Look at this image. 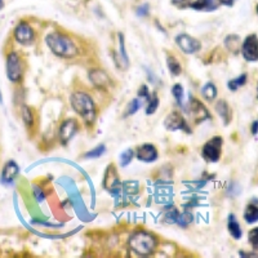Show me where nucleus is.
<instances>
[{"instance_id": "obj_2", "label": "nucleus", "mask_w": 258, "mask_h": 258, "mask_svg": "<svg viewBox=\"0 0 258 258\" xmlns=\"http://www.w3.org/2000/svg\"><path fill=\"white\" fill-rule=\"evenodd\" d=\"M128 245L130 251L134 252L135 255L146 257V256L154 253L155 248L158 245V240L150 232L137 231L129 238Z\"/></svg>"}, {"instance_id": "obj_7", "label": "nucleus", "mask_w": 258, "mask_h": 258, "mask_svg": "<svg viewBox=\"0 0 258 258\" xmlns=\"http://www.w3.org/2000/svg\"><path fill=\"white\" fill-rule=\"evenodd\" d=\"M176 43L180 47L182 51L186 53V55H193V53H196L200 49L201 44L197 39L193 38V36L187 35V34H180L176 38Z\"/></svg>"}, {"instance_id": "obj_32", "label": "nucleus", "mask_w": 258, "mask_h": 258, "mask_svg": "<svg viewBox=\"0 0 258 258\" xmlns=\"http://www.w3.org/2000/svg\"><path fill=\"white\" fill-rule=\"evenodd\" d=\"M178 216H180V212H178L177 209L172 208L171 210H168V212L165 213V218H164L165 222H167V223H176V222H177Z\"/></svg>"}, {"instance_id": "obj_15", "label": "nucleus", "mask_w": 258, "mask_h": 258, "mask_svg": "<svg viewBox=\"0 0 258 258\" xmlns=\"http://www.w3.org/2000/svg\"><path fill=\"white\" fill-rule=\"evenodd\" d=\"M218 0H194L191 1L190 8L200 12H213L218 8Z\"/></svg>"}, {"instance_id": "obj_24", "label": "nucleus", "mask_w": 258, "mask_h": 258, "mask_svg": "<svg viewBox=\"0 0 258 258\" xmlns=\"http://www.w3.org/2000/svg\"><path fill=\"white\" fill-rule=\"evenodd\" d=\"M159 106V98H158V94L156 92H152L151 97H150V100H148V105H147V109H146V114L147 115H151L156 111Z\"/></svg>"}, {"instance_id": "obj_16", "label": "nucleus", "mask_w": 258, "mask_h": 258, "mask_svg": "<svg viewBox=\"0 0 258 258\" xmlns=\"http://www.w3.org/2000/svg\"><path fill=\"white\" fill-rule=\"evenodd\" d=\"M103 186L109 191H115L116 189L120 186V180L119 177H118V174H116V171L114 169L113 165L110 168H107L105 181H103Z\"/></svg>"}, {"instance_id": "obj_11", "label": "nucleus", "mask_w": 258, "mask_h": 258, "mask_svg": "<svg viewBox=\"0 0 258 258\" xmlns=\"http://www.w3.org/2000/svg\"><path fill=\"white\" fill-rule=\"evenodd\" d=\"M77 128H79V126H77L75 119H67L62 123L61 127H60V134L58 135H60V139H61L64 145H66L76 134Z\"/></svg>"}, {"instance_id": "obj_1", "label": "nucleus", "mask_w": 258, "mask_h": 258, "mask_svg": "<svg viewBox=\"0 0 258 258\" xmlns=\"http://www.w3.org/2000/svg\"><path fill=\"white\" fill-rule=\"evenodd\" d=\"M45 43L48 44L49 49L58 57L72 58L77 55V47L75 43L64 34H58V32L49 34L45 38Z\"/></svg>"}, {"instance_id": "obj_20", "label": "nucleus", "mask_w": 258, "mask_h": 258, "mask_svg": "<svg viewBox=\"0 0 258 258\" xmlns=\"http://www.w3.org/2000/svg\"><path fill=\"white\" fill-rule=\"evenodd\" d=\"M225 44L226 47L232 51L234 53L239 51V49H242V42H240V39H239L238 35H229L226 38L225 40Z\"/></svg>"}, {"instance_id": "obj_25", "label": "nucleus", "mask_w": 258, "mask_h": 258, "mask_svg": "<svg viewBox=\"0 0 258 258\" xmlns=\"http://www.w3.org/2000/svg\"><path fill=\"white\" fill-rule=\"evenodd\" d=\"M105 150H106L105 145H100V146H97V147H94L93 150L88 151L87 154L84 155V156L88 159H97V158H100L101 155H103Z\"/></svg>"}, {"instance_id": "obj_9", "label": "nucleus", "mask_w": 258, "mask_h": 258, "mask_svg": "<svg viewBox=\"0 0 258 258\" xmlns=\"http://www.w3.org/2000/svg\"><path fill=\"white\" fill-rule=\"evenodd\" d=\"M189 109H190V115L193 116L195 122L200 123V122H204V120H208L210 118L209 113H208V110L205 109L203 103L200 102L199 100L196 98H194V97H190V101H189Z\"/></svg>"}, {"instance_id": "obj_39", "label": "nucleus", "mask_w": 258, "mask_h": 258, "mask_svg": "<svg viewBox=\"0 0 258 258\" xmlns=\"http://www.w3.org/2000/svg\"><path fill=\"white\" fill-rule=\"evenodd\" d=\"M236 0H218L219 4H222V5H226V6H232L234 4H235Z\"/></svg>"}, {"instance_id": "obj_40", "label": "nucleus", "mask_w": 258, "mask_h": 258, "mask_svg": "<svg viewBox=\"0 0 258 258\" xmlns=\"http://www.w3.org/2000/svg\"><path fill=\"white\" fill-rule=\"evenodd\" d=\"M240 257H257V255H253V253H251V255H249V253H247V252H240Z\"/></svg>"}, {"instance_id": "obj_29", "label": "nucleus", "mask_w": 258, "mask_h": 258, "mask_svg": "<svg viewBox=\"0 0 258 258\" xmlns=\"http://www.w3.org/2000/svg\"><path fill=\"white\" fill-rule=\"evenodd\" d=\"M191 222H193V214H191L190 212H184L178 216L177 223L180 226H182V227H186V226L190 225Z\"/></svg>"}, {"instance_id": "obj_41", "label": "nucleus", "mask_w": 258, "mask_h": 258, "mask_svg": "<svg viewBox=\"0 0 258 258\" xmlns=\"http://www.w3.org/2000/svg\"><path fill=\"white\" fill-rule=\"evenodd\" d=\"M257 100H258V84H257Z\"/></svg>"}, {"instance_id": "obj_33", "label": "nucleus", "mask_w": 258, "mask_h": 258, "mask_svg": "<svg viewBox=\"0 0 258 258\" xmlns=\"http://www.w3.org/2000/svg\"><path fill=\"white\" fill-rule=\"evenodd\" d=\"M139 107H141V101H139L138 98H134V100L129 102L128 110H127V115H133V114L138 111Z\"/></svg>"}, {"instance_id": "obj_34", "label": "nucleus", "mask_w": 258, "mask_h": 258, "mask_svg": "<svg viewBox=\"0 0 258 258\" xmlns=\"http://www.w3.org/2000/svg\"><path fill=\"white\" fill-rule=\"evenodd\" d=\"M172 4L174 6H177V8H190V4L193 0H171Z\"/></svg>"}, {"instance_id": "obj_26", "label": "nucleus", "mask_w": 258, "mask_h": 258, "mask_svg": "<svg viewBox=\"0 0 258 258\" xmlns=\"http://www.w3.org/2000/svg\"><path fill=\"white\" fill-rule=\"evenodd\" d=\"M133 155H134V152H133L132 148H128L124 152H122V155H120V165L122 167H127L132 161Z\"/></svg>"}, {"instance_id": "obj_3", "label": "nucleus", "mask_w": 258, "mask_h": 258, "mask_svg": "<svg viewBox=\"0 0 258 258\" xmlns=\"http://www.w3.org/2000/svg\"><path fill=\"white\" fill-rule=\"evenodd\" d=\"M71 106L84 119L87 124H93L97 116V110L93 100L84 92H76L71 96Z\"/></svg>"}, {"instance_id": "obj_10", "label": "nucleus", "mask_w": 258, "mask_h": 258, "mask_svg": "<svg viewBox=\"0 0 258 258\" xmlns=\"http://www.w3.org/2000/svg\"><path fill=\"white\" fill-rule=\"evenodd\" d=\"M14 39L22 45L31 44V42L34 40V30L29 23H18V26L14 29Z\"/></svg>"}, {"instance_id": "obj_18", "label": "nucleus", "mask_w": 258, "mask_h": 258, "mask_svg": "<svg viewBox=\"0 0 258 258\" xmlns=\"http://www.w3.org/2000/svg\"><path fill=\"white\" fill-rule=\"evenodd\" d=\"M227 229H229L230 235H231L232 238L236 239V240L242 239V236H243L242 227H240V225H239L235 214H230L229 216V221H227Z\"/></svg>"}, {"instance_id": "obj_21", "label": "nucleus", "mask_w": 258, "mask_h": 258, "mask_svg": "<svg viewBox=\"0 0 258 258\" xmlns=\"http://www.w3.org/2000/svg\"><path fill=\"white\" fill-rule=\"evenodd\" d=\"M167 64H168V68H169V71H171V74L173 75V76H178V75L182 72L181 64L173 57V56H168Z\"/></svg>"}, {"instance_id": "obj_22", "label": "nucleus", "mask_w": 258, "mask_h": 258, "mask_svg": "<svg viewBox=\"0 0 258 258\" xmlns=\"http://www.w3.org/2000/svg\"><path fill=\"white\" fill-rule=\"evenodd\" d=\"M201 94H203V97L205 98V100L208 101L214 100V98L217 97L216 85H214L213 83H206L203 87V89H201Z\"/></svg>"}, {"instance_id": "obj_5", "label": "nucleus", "mask_w": 258, "mask_h": 258, "mask_svg": "<svg viewBox=\"0 0 258 258\" xmlns=\"http://www.w3.org/2000/svg\"><path fill=\"white\" fill-rule=\"evenodd\" d=\"M223 139L222 137H213L203 146V158L209 163H216L221 158Z\"/></svg>"}, {"instance_id": "obj_23", "label": "nucleus", "mask_w": 258, "mask_h": 258, "mask_svg": "<svg viewBox=\"0 0 258 258\" xmlns=\"http://www.w3.org/2000/svg\"><path fill=\"white\" fill-rule=\"evenodd\" d=\"M245 83H247V74H242V75H239L238 77H235V79L230 80L227 85H229L230 90L235 92V90H238V88L243 87Z\"/></svg>"}, {"instance_id": "obj_27", "label": "nucleus", "mask_w": 258, "mask_h": 258, "mask_svg": "<svg viewBox=\"0 0 258 258\" xmlns=\"http://www.w3.org/2000/svg\"><path fill=\"white\" fill-rule=\"evenodd\" d=\"M248 240L251 243L252 248L255 249L256 253H258V227L251 230L248 234Z\"/></svg>"}, {"instance_id": "obj_43", "label": "nucleus", "mask_w": 258, "mask_h": 258, "mask_svg": "<svg viewBox=\"0 0 258 258\" xmlns=\"http://www.w3.org/2000/svg\"><path fill=\"white\" fill-rule=\"evenodd\" d=\"M257 13H258V5H257Z\"/></svg>"}, {"instance_id": "obj_6", "label": "nucleus", "mask_w": 258, "mask_h": 258, "mask_svg": "<svg viewBox=\"0 0 258 258\" xmlns=\"http://www.w3.org/2000/svg\"><path fill=\"white\" fill-rule=\"evenodd\" d=\"M242 55L245 61H258V38L256 34H251L242 43Z\"/></svg>"}, {"instance_id": "obj_8", "label": "nucleus", "mask_w": 258, "mask_h": 258, "mask_svg": "<svg viewBox=\"0 0 258 258\" xmlns=\"http://www.w3.org/2000/svg\"><path fill=\"white\" fill-rule=\"evenodd\" d=\"M164 127L168 130H181V129H184L187 133L191 132L190 129H189V126H187L186 120L184 119V116L181 115L180 113H177V111H173V113H171L165 118Z\"/></svg>"}, {"instance_id": "obj_17", "label": "nucleus", "mask_w": 258, "mask_h": 258, "mask_svg": "<svg viewBox=\"0 0 258 258\" xmlns=\"http://www.w3.org/2000/svg\"><path fill=\"white\" fill-rule=\"evenodd\" d=\"M214 109H216L217 114H218V115L222 118L223 124H225V126H227V124L231 122V118H232L231 109H230V106L227 105V102H226V101H218V102L216 103Z\"/></svg>"}, {"instance_id": "obj_14", "label": "nucleus", "mask_w": 258, "mask_h": 258, "mask_svg": "<svg viewBox=\"0 0 258 258\" xmlns=\"http://www.w3.org/2000/svg\"><path fill=\"white\" fill-rule=\"evenodd\" d=\"M89 80L98 88H107L111 84L110 76L102 70H90L89 71Z\"/></svg>"}, {"instance_id": "obj_12", "label": "nucleus", "mask_w": 258, "mask_h": 258, "mask_svg": "<svg viewBox=\"0 0 258 258\" xmlns=\"http://www.w3.org/2000/svg\"><path fill=\"white\" fill-rule=\"evenodd\" d=\"M137 158L143 163H152L158 159V150L151 143H145L137 150Z\"/></svg>"}, {"instance_id": "obj_42", "label": "nucleus", "mask_w": 258, "mask_h": 258, "mask_svg": "<svg viewBox=\"0 0 258 258\" xmlns=\"http://www.w3.org/2000/svg\"><path fill=\"white\" fill-rule=\"evenodd\" d=\"M0 102H1V93H0Z\"/></svg>"}, {"instance_id": "obj_13", "label": "nucleus", "mask_w": 258, "mask_h": 258, "mask_svg": "<svg viewBox=\"0 0 258 258\" xmlns=\"http://www.w3.org/2000/svg\"><path fill=\"white\" fill-rule=\"evenodd\" d=\"M18 172L19 167L17 165L16 161H6L3 167V172H1V182L3 184H12L13 181L16 180L17 176H18Z\"/></svg>"}, {"instance_id": "obj_28", "label": "nucleus", "mask_w": 258, "mask_h": 258, "mask_svg": "<svg viewBox=\"0 0 258 258\" xmlns=\"http://www.w3.org/2000/svg\"><path fill=\"white\" fill-rule=\"evenodd\" d=\"M172 93H173L174 98L177 101L178 105H182V101H184V88L181 84H176L173 88H172Z\"/></svg>"}, {"instance_id": "obj_36", "label": "nucleus", "mask_w": 258, "mask_h": 258, "mask_svg": "<svg viewBox=\"0 0 258 258\" xmlns=\"http://www.w3.org/2000/svg\"><path fill=\"white\" fill-rule=\"evenodd\" d=\"M34 195H35V199H36V201H38V203H42L43 200H44V197H45L43 190L38 186H34Z\"/></svg>"}, {"instance_id": "obj_4", "label": "nucleus", "mask_w": 258, "mask_h": 258, "mask_svg": "<svg viewBox=\"0 0 258 258\" xmlns=\"http://www.w3.org/2000/svg\"><path fill=\"white\" fill-rule=\"evenodd\" d=\"M6 76L13 83H18L23 76L22 62L16 52H12L6 57Z\"/></svg>"}, {"instance_id": "obj_19", "label": "nucleus", "mask_w": 258, "mask_h": 258, "mask_svg": "<svg viewBox=\"0 0 258 258\" xmlns=\"http://www.w3.org/2000/svg\"><path fill=\"white\" fill-rule=\"evenodd\" d=\"M244 219L247 223L258 222V205H256V204L247 205L244 212Z\"/></svg>"}, {"instance_id": "obj_30", "label": "nucleus", "mask_w": 258, "mask_h": 258, "mask_svg": "<svg viewBox=\"0 0 258 258\" xmlns=\"http://www.w3.org/2000/svg\"><path fill=\"white\" fill-rule=\"evenodd\" d=\"M119 43H120V45H119L120 55H122L123 61H124V68H127L129 64V60H128V55H127V52H126V47H124V36H123L122 32L119 34Z\"/></svg>"}, {"instance_id": "obj_37", "label": "nucleus", "mask_w": 258, "mask_h": 258, "mask_svg": "<svg viewBox=\"0 0 258 258\" xmlns=\"http://www.w3.org/2000/svg\"><path fill=\"white\" fill-rule=\"evenodd\" d=\"M148 12H150V6H148V4H142V5H139L138 8H137V14L141 17L147 16Z\"/></svg>"}, {"instance_id": "obj_31", "label": "nucleus", "mask_w": 258, "mask_h": 258, "mask_svg": "<svg viewBox=\"0 0 258 258\" xmlns=\"http://www.w3.org/2000/svg\"><path fill=\"white\" fill-rule=\"evenodd\" d=\"M22 118L26 126L27 127L32 126V123H34V116H32L31 110H30L27 106L22 107Z\"/></svg>"}, {"instance_id": "obj_38", "label": "nucleus", "mask_w": 258, "mask_h": 258, "mask_svg": "<svg viewBox=\"0 0 258 258\" xmlns=\"http://www.w3.org/2000/svg\"><path fill=\"white\" fill-rule=\"evenodd\" d=\"M251 133L253 135H256L258 133V120H255V122L252 123V127H251Z\"/></svg>"}, {"instance_id": "obj_35", "label": "nucleus", "mask_w": 258, "mask_h": 258, "mask_svg": "<svg viewBox=\"0 0 258 258\" xmlns=\"http://www.w3.org/2000/svg\"><path fill=\"white\" fill-rule=\"evenodd\" d=\"M150 97H151V94L148 92V88L146 87V85H142L138 89V98H145L146 101H148L150 100Z\"/></svg>"}]
</instances>
